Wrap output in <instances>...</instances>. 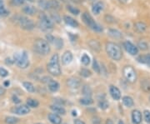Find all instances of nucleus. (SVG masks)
<instances>
[{
  "instance_id": "nucleus-12",
  "label": "nucleus",
  "mask_w": 150,
  "mask_h": 124,
  "mask_svg": "<svg viewBox=\"0 0 150 124\" xmlns=\"http://www.w3.org/2000/svg\"><path fill=\"white\" fill-rule=\"evenodd\" d=\"M109 93H110L111 97L114 98V100L118 101L121 98V92H120V90L117 87H115V86H110Z\"/></svg>"
},
{
  "instance_id": "nucleus-34",
  "label": "nucleus",
  "mask_w": 150,
  "mask_h": 124,
  "mask_svg": "<svg viewBox=\"0 0 150 124\" xmlns=\"http://www.w3.org/2000/svg\"><path fill=\"white\" fill-rule=\"evenodd\" d=\"M81 63L84 66H88L90 63V58L89 55H87L86 53H84V55L81 58Z\"/></svg>"
},
{
  "instance_id": "nucleus-53",
  "label": "nucleus",
  "mask_w": 150,
  "mask_h": 124,
  "mask_svg": "<svg viewBox=\"0 0 150 124\" xmlns=\"http://www.w3.org/2000/svg\"><path fill=\"white\" fill-rule=\"evenodd\" d=\"M118 124H124L123 123V121H121V120H120L119 122V123Z\"/></svg>"
},
{
  "instance_id": "nucleus-32",
  "label": "nucleus",
  "mask_w": 150,
  "mask_h": 124,
  "mask_svg": "<svg viewBox=\"0 0 150 124\" xmlns=\"http://www.w3.org/2000/svg\"><path fill=\"white\" fill-rule=\"evenodd\" d=\"M82 92H83V94L85 97H91V95H92V89L90 88V87L88 85L84 86Z\"/></svg>"
},
{
  "instance_id": "nucleus-17",
  "label": "nucleus",
  "mask_w": 150,
  "mask_h": 124,
  "mask_svg": "<svg viewBox=\"0 0 150 124\" xmlns=\"http://www.w3.org/2000/svg\"><path fill=\"white\" fill-rule=\"evenodd\" d=\"M63 21L65 22V24L67 25H68V26H70L72 28H78L79 26L78 22L70 16H64L63 17Z\"/></svg>"
},
{
  "instance_id": "nucleus-8",
  "label": "nucleus",
  "mask_w": 150,
  "mask_h": 124,
  "mask_svg": "<svg viewBox=\"0 0 150 124\" xmlns=\"http://www.w3.org/2000/svg\"><path fill=\"white\" fill-rule=\"evenodd\" d=\"M123 76L126 78V80L129 83H135L137 79V74L136 72L131 66H125L123 69Z\"/></svg>"
},
{
  "instance_id": "nucleus-13",
  "label": "nucleus",
  "mask_w": 150,
  "mask_h": 124,
  "mask_svg": "<svg viewBox=\"0 0 150 124\" xmlns=\"http://www.w3.org/2000/svg\"><path fill=\"white\" fill-rule=\"evenodd\" d=\"M134 29L138 33H144L148 29V26L144 22H137L134 24Z\"/></svg>"
},
{
  "instance_id": "nucleus-44",
  "label": "nucleus",
  "mask_w": 150,
  "mask_h": 124,
  "mask_svg": "<svg viewBox=\"0 0 150 124\" xmlns=\"http://www.w3.org/2000/svg\"><path fill=\"white\" fill-rule=\"evenodd\" d=\"M105 21L107 23H109V24H114V23H115V19L112 16H110V15H106L105 16Z\"/></svg>"
},
{
  "instance_id": "nucleus-48",
  "label": "nucleus",
  "mask_w": 150,
  "mask_h": 124,
  "mask_svg": "<svg viewBox=\"0 0 150 124\" xmlns=\"http://www.w3.org/2000/svg\"><path fill=\"white\" fill-rule=\"evenodd\" d=\"M4 93H5V89L3 88L2 87H0V95L4 94Z\"/></svg>"
},
{
  "instance_id": "nucleus-9",
  "label": "nucleus",
  "mask_w": 150,
  "mask_h": 124,
  "mask_svg": "<svg viewBox=\"0 0 150 124\" xmlns=\"http://www.w3.org/2000/svg\"><path fill=\"white\" fill-rule=\"evenodd\" d=\"M123 47H124L127 52L129 54L133 55V56H135V55H137L138 53V47H136L134 44H133L131 42H123Z\"/></svg>"
},
{
  "instance_id": "nucleus-7",
  "label": "nucleus",
  "mask_w": 150,
  "mask_h": 124,
  "mask_svg": "<svg viewBox=\"0 0 150 124\" xmlns=\"http://www.w3.org/2000/svg\"><path fill=\"white\" fill-rule=\"evenodd\" d=\"M16 23L18 24V26L24 30H32L34 29V24L33 22L29 19L26 18L24 16H18L16 17Z\"/></svg>"
},
{
  "instance_id": "nucleus-1",
  "label": "nucleus",
  "mask_w": 150,
  "mask_h": 124,
  "mask_svg": "<svg viewBox=\"0 0 150 124\" xmlns=\"http://www.w3.org/2000/svg\"><path fill=\"white\" fill-rule=\"evenodd\" d=\"M106 52L108 56L115 61H119L123 57V52L121 47L115 42H108L106 43Z\"/></svg>"
},
{
  "instance_id": "nucleus-37",
  "label": "nucleus",
  "mask_w": 150,
  "mask_h": 124,
  "mask_svg": "<svg viewBox=\"0 0 150 124\" xmlns=\"http://www.w3.org/2000/svg\"><path fill=\"white\" fill-rule=\"evenodd\" d=\"M93 70L96 72L97 73H100V72H101V68L98 65V61H97L96 59H93Z\"/></svg>"
},
{
  "instance_id": "nucleus-54",
  "label": "nucleus",
  "mask_w": 150,
  "mask_h": 124,
  "mask_svg": "<svg viewBox=\"0 0 150 124\" xmlns=\"http://www.w3.org/2000/svg\"><path fill=\"white\" fill-rule=\"evenodd\" d=\"M73 116H76V112L73 111Z\"/></svg>"
},
{
  "instance_id": "nucleus-18",
  "label": "nucleus",
  "mask_w": 150,
  "mask_h": 124,
  "mask_svg": "<svg viewBox=\"0 0 150 124\" xmlns=\"http://www.w3.org/2000/svg\"><path fill=\"white\" fill-rule=\"evenodd\" d=\"M60 3L58 0H48V8L47 10H59L60 8Z\"/></svg>"
},
{
  "instance_id": "nucleus-2",
  "label": "nucleus",
  "mask_w": 150,
  "mask_h": 124,
  "mask_svg": "<svg viewBox=\"0 0 150 124\" xmlns=\"http://www.w3.org/2000/svg\"><path fill=\"white\" fill-rule=\"evenodd\" d=\"M47 69L48 72L53 76H59L61 74V68L59 65V59L57 53L54 54L48 62Z\"/></svg>"
},
{
  "instance_id": "nucleus-46",
  "label": "nucleus",
  "mask_w": 150,
  "mask_h": 124,
  "mask_svg": "<svg viewBox=\"0 0 150 124\" xmlns=\"http://www.w3.org/2000/svg\"><path fill=\"white\" fill-rule=\"evenodd\" d=\"M93 124H100V119L98 117H95V118H93Z\"/></svg>"
},
{
  "instance_id": "nucleus-14",
  "label": "nucleus",
  "mask_w": 150,
  "mask_h": 124,
  "mask_svg": "<svg viewBox=\"0 0 150 124\" xmlns=\"http://www.w3.org/2000/svg\"><path fill=\"white\" fill-rule=\"evenodd\" d=\"M67 85L70 88H78L81 85L80 81L78 80V78H75V77H71L69 79H68L67 81Z\"/></svg>"
},
{
  "instance_id": "nucleus-50",
  "label": "nucleus",
  "mask_w": 150,
  "mask_h": 124,
  "mask_svg": "<svg viewBox=\"0 0 150 124\" xmlns=\"http://www.w3.org/2000/svg\"><path fill=\"white\" fill-rule=\"evenodd\" d=\"M106 124H114V123H113V121L111 119H108L106 121Z\"/></svg>"
},
{
  "instance_id": "nucleus-27",
  "label": "nucleus",
  "mask_w": 150,
  "mask_h": 124,
  "mask_svg": "<svg viewBox=\"0 0 150 124\" xmlns=\"http://www.w3.org/2000/svg\"><path fill=\"white\" fill-rule=\"evenodd\" d=\"M123 104H124L127 107H131L133 106V104H134L132 98H130V97H128V96H125V97L123 98Z\"/></svg>"
},
{
  "instance_id": "nucleus-51",
  "label": "nucleus",
  "mask_w": 150,
  "mask_h": 124,
  "mask_svg": "<svg viewBox=\"0 0 150 124\" xmlns=\"http://www.w3.org/2000/svg\"><path fill=\"white\" fill-rule=\"evenodd\" d=\"M9 84H10L9 81H5V82H4V87H8Z\"/></svg>"
},
{
  "instance_id": "nucleus-42",
  "label": "nucleus",
  "mask_w": 150,
  "mask_h": 124,
  "mask_svg": "<svg viewBox=\"0 0 150 124\" xmlns=\"http://www.w3.org/2000/svg\"><path fill=\"white\" fill-rule=\"evenodd\" d=\"M8 14V12L7 11L6 9H5V8L3 6L0 7V16H2V17H5Z\"/></svg>"
},
{
  "instance_id": "nucleus-59",
  "label": "nucleus",
  "mask_w": 150,
  "mask_h": 124,
  "mask_svg": "<svg viewBox=\"0 0 150 124\" xmlns=\"http://www.w3.org/2000/svg\"><path fill=\"white\" fill-rule=\"evenodd\" d=\"M149 99H150V98H149Z\"/></svg>"
},
{
  "instance_id": "nucleus-20",
  "label": "nucleus",
  "mask_w": 150,
  "mask_h": 124,
  "mask_svg": "<svg viewBox=\"0 0 150 124\" xmlns=\"http://www.w3.org/2000/svg\"><path fill=\"white\" fill-rule=\"evenodd\" d=\"M108 34L111 38H115V39H119V38H122V33H121V32H119V30L117 29H108Z\"/></svg>"
},
{
  "instance_id": "nucleus-24",
  "label": "nucleus",
  "mask_w": 150,
  "mask_h": 124,
  "mask_svg": "<svg viewBox=\"0 0 150 124\" xmlns=\"http://www.w3.org/2000/svg\"><path fill=\"white\" fill-rule=\"evenodd\" d=\"M50 108L57 114H65V112H66L65 109L60 105H56V104L52 105V106H50Z\"/></svg>"
},
{
  "instance_id": "nucleus-33",
  "label": "nucleus",
  "mask_w": 150,
  "mask_h": 124,
  "mask_svg": "<svg viewBox=\"0 0 150 124\" xmlns=\"http://www.w3.org/2000/svg\"><path fill=\"white\" fill-rule=\"evenodd\" d=\"M5 123L7 124H17L18 123V118L15 117H7L5 118Z\"/></svg>"
},
{
  "instance_id": "nucleus-58",
  "label": "nucleus",
  "mask_w": 150,
  "mask_h": 124,
  "mask_svg": "<svg viewBox=\"0 0 150 124\" xmlns=\"http://www.w3.org/2000/svg\"><path fill=\"white\" fill-rule=\"evenodd\" d=\"M91 1H93V0H91Z\"/></svg>"
},
{
  "instance_id": "nucleus-45",
  "label": "nucleus",
  "mask_w": 150,
  "mask_h": 124,
  "mask_svg": "<svg viewBox=\"0 0 150 124\" xmlns=\"http://www.w3.org/2000/svg\"><path fill=\"white\" fill-rule=\"evenodd\" d=\"M12 99H13V102L15 103V104H17V103H19L20 102H21V100L18 98V97L15 95V96H13V98H12Z\"/></svg>"
},
{
  "instance_id": "nucleus-38",
  "label": "nucleus",
  "mask_w": 150,
  "mask_h": 124,
  "mask_svg": "<svg viewBox=\"0 0 150 124\" xmlns=\"http://www.w3.org/2000/svg\"><path fill=\"white\" fill-rule=\"evenodd\" d=\"M80 74H81V76H83L84 77H89L92 75L91 72H90L89 69H87V68H83V69H81Z\"/></svg>"
},
{
  "instance_id": "nucleus-23",
  "label": "nucleus",
  "mask_w": 150,
  "mask_h": 124,
  "mask_svg": "<svg viewBox=\"0 0 150 124\" xmlns=\"http://www.w3.org/2000/svg\"><path fill=\"white\" fill-rule=\"evenodd\" d=\"M137 60L141 63H145L148 66H150V53L139 56Z\"/></svg>"
},
{
  "instance_id": "nucleus-22",
  "label": "nucleus",
  "mask_w": 150,
  "mask_h": 124,
  "mask_svg": "<svg viewBox=\"0 0 150 124\" xmlns=\"http://www.w3.org/2000/svg\"><path fill=\"white\" fill-rule=\"evenodd\" d=\"M48 88L51 92H57L59 89V83H58L57 81H54L53 79H51L48 83Z\"/></svg>"
},
{
  "instance_id": "nucleus-15",
  "label": "nucleus",
  "mask_w": 150,
  "mask_h": 124,
  "mask_svg": "<svg viewBox=\"0 0 150 124\" xmlns=\"http://www.w3.org/2000/svg\"><path fill=\"white\" fill-rule=\"evenodd\" d=\"M132 120L134 124H140L142 122V113L138 110H133L132 112Z\"/></svg>"
},
{
  "instance_id": "nucleus-29",
  "label": "nucleus",
  "mask_w": 150,
  "mask_h": 124,
  "mask_svg": "<svg viewBox=\"0 0 150 124\" xmlns=\"http://www.w3.org/2000/svg\"><path fill=\"white\" fill-rule=\"evenodd\" d=\"M27 105L29 107H38L39 105V102L36 99H33V98H28L27 99Z\"/></svg>"
},
{
  "instance_id": "nucleus-41",
  "label": "nucleus",
  "mask_w": 150,
  "mask_h": 124,
  "mask_svg": "<svg viewBox=\"0 0 150 124\" xmlns=\"http://www.w3.org/2000/svg\"><path fill=\"white\" fill-rule=\"evenodd\" d=\"M25 3V0H12L13 5L14 6H21Z\"/></svg>"
},
{
  "instance_id": "nucleus-52",
  "label": "nucleus",
  "mask_w": 150,
  "mask_h": 124,
  "mask_svg": "<svg viewBox=\"0 0 150 124\" xmlns=\"http://www.w3.org/2000/svg\"><path fill=\"white\" fill-rule=\"evenodd\" d=\"M120 3H127L128 0H119Z\"/></svg>"
},
{
  "instance_id": "nucleus-6",
  "label": "nucleus",
  "mask_w": 150,
  "mask_h": 124,
  "mask_svg": "<svg viewBox=\"0 0 150 124\" xmlns=\"http://www.w3.org/2000/svg\"><path fill=\"white\" fill-rule=\"evenodd\" d=\"M14 62L20 68H26L29 65V59L26 52H23L20 54H16L14 56Z\"/></svg>"
},
{
  "instance_id": "nucleus-4",
  "label": "nucleus",
  "mask_w": 150,
  "mask_h": 124,
  "mask_svg": "<svg viewBox=\"0 0 150 124\" xmlns=\"http://www.w3.org/2000/svg\"><path fill=\"white\" fill-rule=\"evenodd\" d=\"M82 19H83L84 24L92 30L98 32V33L103 32L102 27L98 24H97L89 13H84L83 15H82Z\"/></svg>"
},
{
  "instance_id": "nucleus-35",
  "label": "nucleus",
  "mask_w": 150,
  "mask_h": 124,
  "mask_svg": "<svg viewBox=\"0 0 150 124\" xmlns=\"http://www.w3.org/2000/svg\"><path fill=\"white\" fill-rule=\"evenodd\" d=\"M68 10L69 11V12L73 13V15H78L79 13H80V10L78 9V8H76V7H73V6H71V5H68Z\"/></svg>"
},
{
  "instance_id": "nucleus-30",
  "label": "nucleus",
  "mask_w": 150,
  "mask_h": 124,
  "mask_svg": "<svg viewBox=\"0 0 150 124\" xmlns=\"http://www.w3.org/2000/svg\"><path fill=\"white\" fill-rule=\"evenodd\" d=\"M55 47H57L58 49H61L63 46V39H61L59 38H54V41L52 42Z\"/></svg>"
},
{
  "instance_id": "nucleus-11",
  "label": "nucleus",
  "mask_w": 150,
  "mask_h": 124,
  "mask_svg": "<svg viewBox=\"0 0 150 124\" xmlns=\"http://www.w3.org/2000/svg\"><path fill=\"white\" fill-rule=\"evenodd\" d=\"M104 4L101 1H98L95 3H93V5L92 7V12L95 15H98L103 10Z\"/></svg>"
},
{
  "instance_id": "nucleus-31",
  "label": "nucleus",
  "mask_w": 150,
  "mask_h": 124,
  "mask_svg": "<svg viewBox=\"0 0 150 124\" xmlns=\"http://www.w3.org/2000/svg\"><path fill=\"white\" fill-rule=\"evenodd\" d=\"M93 102V101L91 98V97H85L84 98L80 99V103H82L84 105H86V106L91 105Z\"/></svg>"
},
{
  "instance_id": "nucleus-49",
  "label": "nucleus",
  "mask_w": 150,
  "mask_h": 124,
  "mask_svg": "<svg viewBox=\"0 0 150 124\" xmlns=\"http://www.w3.org/2000/svg\"><path fill=\"white\" fill-rule=\"evenodd\" d=\"M6 63H7V64H12L13 61H11V59H6Z\"/></svg>"
},
{
  "instance_id": "nucleus-57",
  "label": "nucleus",
  "mask_w": 150,
  "mask_h": 124,
  "mask_svg": "<svg viewBox=\"0 0 150 124\" xmlns=\"http://www.w3.org/2000/svg\"><path fill=\"white\" fill-rule=\"evenodd\" d=\"M37 124H41V123H37Z\"/></svg>"
},
{
  "instance_id": "nucleus-16",
  "label": "nucleus",
  "mask_w": 150,
  "mask_h": 124,
  "mask_svg": "<svg viewBox=\"0 0 150 124\" xmlns=\"http://www.w3.org/2000/svg\"><path fill=\"white\" fill-rule=\"evenodd\" d=\"M73 60V54L70 51H66L62 56V62L64 65H68Z\"/></svg>"
},
{
  "instance_id": "nucleus-47",
  "label": "nucleus",
  "mask_w": 150,
  "mask_h": 124,
  "mask_svg": "<svg viewBox=\"0 0 150 124\" xmlns=\"http://www.w3.org/2000/svg\"><path fill=\"white\" fill-rule=\"evenodd\" d=\"M74 124H85L83 122V121H81V120H79V119H75L74 120Z\"/></svg>"
},
{
  "instance_id": "nucleus-19",
  "label": "nucleus",
  "mask_w": 150,
  "mask_h": 124,
  "mask_svg": "<svg viewBox=\"0 0 150 124\" xmlns=\"http://www.w3.org/2000/svg\"><path fill=\"white\" fill-rule=\"evenodd\" d=\"M48 120L53 124H61L62 123V119L57 113L48 114Z\"/></svg>"
},
{
  "instance_id": "nucleus-36",
  "label": "nucleus",
  "mask_w": 150,
  "mask_h": 124,
  "mask_svg": "<svg viewBox=\"0 0 150 124\" xmlns=\"http://www.w3.org/2000/svg\"><path fill=\"white\" fill-rule=\"evenodd\" d=\"M138 48L143 50V51H145V50H147L149 48V45H148V43L146 42L140 41L138 43Z\"/></svg>"
},
{
  "instance_id": "nucleus-5",
  "label": "nucleus",
  "mask_w": 150,
  "mask_h": 124,
  "mask_svg": "<svg viewBox=\"0 0 150 124\" xmlns=\"http://www.w3.org/2000/svg\"><path fill=\"white\" fill-rule=\"evenodd\" d=\"M39 27L43 31L50 32L54 29V23L45 13H41L39 15Z\"/></svg>"
},
{
  "instance_id": "nucleus-39",
  "label": "nucleus",
  "mask_w": 150,
  "mask_h": 124,
  "mask_svg": "<svg viewBox=\"0 0 150 124\" xmlns=\"http://www.w3.org/2000/svg\"><path fill=\"white\" fill-rule=\"evenodd\" d=\"M98 106L99 107L103 109V110H105V109H107L108 107V103L107 101L105 100H101L99 102H98Z\"/></svg>"
},
{
  "instance_id": "nucleus-55",
  "label": "nucleus",
  "mask_w": 150,
  "mask_h": 124,
  "mask_svg": "<svg viewBox=\"0 0 150 124\" xmlns=\"http://www.w3.org/2000/svg\"><path fill=\"white\" fill-rule=\"evenodd\" d=\"M1 3H3V0H0V4H1Z\"/></svg>"
},
{
  "instance_id": "nucleus-28",
  "label": "nucleus",
  "mask_w": 150,
  "mask_h": 124,
  "mask_svg": "<svg viewBox=\"0 0 150 124\" xmlns=\"http://www.w3.org/2000/svg\"><path fill=\"white\" fill-rule=\"evenodd\" d=\"M23 85H24V88L26 89L28 92H29V93H34L35 92V88H34L33 84L32 83H30V82H24Z\"/></svg>"
},
{
  "instance_id": "nucleus-26",
  "label": "nucleus",
  "mask_w": 150,
  "mask_h": 124,
  "mask_svg": "<svg viewBox=\"0 0 150 124\" xmlns=\"http://www.w3.org/2000/svg\"><path fill=\"white\" fill-rule=\"evenodd\" d=\"M89 45L94 51H96V52H99L100 51V47H100V43L97 41V40H91V41H89Z\"/></svg>"
},
{
  "instance_id": "nucleus-43",
  "label": "nucleus",
  "mask_w": 150,
  "mask_h": 124,
  "mask_svg": "<svg viewBox=\"0 0 150 124\" xmlns=\"http://www.w3.org/2000/svg\"><path fill=\"white\" fill-rule=\"evenodd\" d=\"M8 75V72L6 69H4L3 68H0V76L3 77H7Z\"/></svg>"
},
{
  "instance_id": "nucleus-3",
  "label": "nucleus",
  "mask_w": 150,
  "mask_h": 124,
  "mask_svg": "<svg viewBox=\"0 0 150 124\" xmlns=\"http://www.w3.org/2000/svg\"><path fill=\"white\" fill-rule=\"evenodd\" d=\"M33 48L35 52L40 55H48L50 53V46L47 40H44L42 38L37 39L34 44H33Z\"/></svg>"
},
{
  "instance_id": "nucleus-21",
  "label": "nucleus",
  "mask_w": 150,
  "mask_h": 124,
  "mask_svg": "<svg viewBox=\"0 0 150 124\" xmlns=\"http://www.w3.org/2000/svg\"><path fill=\"white\" fill-rule=\"evenodd\" d=\"M23 12L27 14V15H30V16H33L34 15L37 13L36 8H34L33 6H31V5H27L23 8Z\"/></svg>"
},
{
  "instance_id": "nucleus-25",
  "label": "nucleus",
  "mask_w": 150,
  "mask_h": 124,
  "mask_svg": "<svg viewBox=\"0 0 150 124\" xmlns=\"http://www.w3.org/2000/svg\"><path fill=\"white\" fill-rule=\"evenodd\" d=\"M141 88L145 93L150 92V80L149 79H144L141 83Z\"/></svg>"
},
{
  "instance_id": "nucleus-10",
  "label": "nucleus",
  "mask_w": 150,
  "mask_h": 124,
  "mask_svg": "<svg viewBox=\"0 0 150 124\" xmlns=\"http://www.w3.org/2000/svg\"><path fill=\"white\" fill-rule=\"evenodd\" d=\"M13 112H14L15 114H18V115H26V114H29L30 112L29 107L26 106V105H22V106L17 107L15 108H13L12 110Z\"/></svg>"
},
{
  "instance_id": "nucleus-40",
  "label": "nucleus",
  "mask_w": 150,
  "mask_h": 124,
  "mask_svg": "<svg viewBox=\"0 0 150 124\" xmlns=\"http://www.w3.org/2000/svg\"><path fill=\"white\" fill-rule=\"evenodd\" d=\"M144 120L146 121V123H150V112L148 110H145L144 112Z\"/></svg>"
},
{
  "instance_id": "nucleus-56",
  "label": "nucleus",
  "mask_w": 150,
  "mask_h": 124,
  "mask_svg": "<svg viewBox=\"0 0 150 124\" xmlns=\"http://www.w3.org/2000/svg\"><path fill=\"white\" fill-rule=\"evenodd\" d=\"M28 1H30V2H33V0H28Z\"/></svg>"
}]
</instances>
